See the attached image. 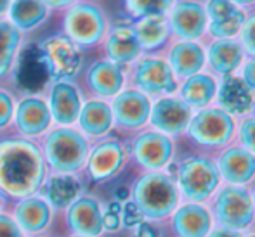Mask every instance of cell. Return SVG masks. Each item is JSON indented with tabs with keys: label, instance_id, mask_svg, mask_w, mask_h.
Wrapping results in <instances>:
<instances>
[{
	"label": "cell",
	"instance_id": "7c38bea8",
	"mask_svg": "<svg viewBox=\"0 0 255 237\" xmlns=\"http://www.w3.org/2000/svg\"><path fill=\"white\" fill-rule=\"evenodd\" d=\"M115 128L124 134H137L148 127L153 99L134 87H125L120 94L111 99Z\"/></svg>",
	"mask_w": 255,
	"mask_h": 237
},
{
	"label": "cell",
	"instance_id": "4dcf8cb0",
	"mask_svg": "<svg viewBox=\"0 0 255 237\" xmlns=\"http://www.w3.org/2000/svg\"><path fill=\"white\" fill-rule=\"evenodd\" d=\"M9 21L21 31H33L47 19L49 7L42 0H10Z\"/></svg>",
	"mask_w": 255,
	"mask_h": 237
},
{
	"label": "cell",
	"instance_id": "603a6c76",
	"mask_svg": "<svg viewBox=\"0 0 255 237\" xmlns=\"http://www.w3.org/2000/svg\"><path fill=\"white\" fill-rule=\"evenodd\" d=\"M161 56L170 64L179 81L200 73L207 68L205 44L195 40H172Z\"/></svg>",
	"mask_w": 255,
	"mask_h": 237
},
{
	"label": "cell",
	"instance_id": "7bdbcfd3",
	"mask_svg": "<svg viewBox=\"0 0 255 237\" xmlns=\"http://www.w3.org/2000/svg\"><path fill=\"white\" fill-rule=\"evenodd\" d=\"M9 5H10V0H0V16H3L9 10Z\"/></svg>",
	"mask_w": 255,
	"mask_h": 237
},
{
	"label": "cell",
	"instance_id": "f546056e",
	"mask_svg": "<svg viewBox=\"0 0 255 237\" xmlns=\"http://www.w3.org/2000/svg\"><path fill=\"white\" fill-rule=\"evenodd\" d=\"M132 30L141 45L142 54H163L172 42L167 16H148L134 19Z\"/></svg>",
	"mask_w": 255,
	"mask_h": 237
},
{
	"label": "cell",
	"instance_id": "9c48e42d",
	"mask_svg": "<svg viewBox=\"0 0 255 237\" xmlns=\"http://www.w3.org/2000/svg\"><path fill=\"white\" fill-rule=\"evenodd\" d=\"M128 159L142 171H163L177 159V141L146 127L132 135Z\"/></svg>",
	"mask_w": 255,
	"mask_h": 237
},
{
	"label": "cell",
	"instance_id": "83f0119b",
	"mask_svg": "<svg viewBox=\"0 0 255 237\" xmlns=\"http://www.w3.org/2000/svg\"><path fill=\"white\" fill-rule=\"evenodd\" d=\"M221 78L212 75L210 71L203 70L186 80L179 81L177 95L191 107L193 111H200L203 107H208L215 104L219 92Z\"/></svg>",
	"mask_w": 255,
	"mask_h": 237
},
{
	"label": "cell",
	"instance_id": "30bf717a",
	"mask_svg": "<svg viewBox=\"0 0 255 237\" xmlns=\"http://www.w3.org/2000/svg\"><path fill=\"white\" fill-rule=\"evenodd\" d=\"M40 56L52 81H73L84 70V52L64 35H52L40 44Z\"/></svg>",
	"mask_w": 255,
	"mask_h": 237
},
{
	"label": "cell",
	"instance_id": "b9f144b4",
	"mask_svg": "<svg viewBox=\"0 0 255 237\" xmlns=\"http://www.w3.org/2000/svg\"><path fill=\"white\" fill-rule=\"evenodd\" d=\"M233 3H236V5L240 7V9H243V10H252L255 9V0H231Z\"/></svg>",
	"mask_w": 255,
	"mask_h": 237
},
{
	"label": "cell",
	"instance_id": "5bb4252c",
	"mask_svg": "<svg viewBox=\"0 0 255 237\" xmlns=\"http://www.w3.org/2000/svg\"><path fill=\"white\" fill-rule=\"evenodd\" d=\"M195 111L177 94L163 95L153 100L148 127L172 139H181L189 127Z\"/></svg>",
	"mask_w": 255,
	"mask_h": 237
},
{
	"label": "cell",
	"instance_id": "277c9868",
	"mask_svg": "<svg viewBox=\"0 0 255 237\" xmlns=\"http://www.w3.org/2000/svg\"><path fill=\"white\" fill-rule=\"evenodd\" d=\"M236 120L233 114L219 107L217 104H212L200 111H195L184 139L193 147V153H203L215 156L219 151L228 147L235 142L236 137Z\"/></svg>",
	"mask_w": 255,
	"mask_h": 237
},
{
	"label": "cell",
	"instance_id": "4316f807",
	"mask_svg": "<svg viewBox=\"0 0 255 237\" xmlns=\"http://www.w3.org/2000/svg\"><path fill=\"white\" fill-rule=\"evenodd\" d=\"M82 189H84V184L78 175L49 173L38 190V196L44 197L54 211L63 213L78 196H82Z\"/></svg>",
	"mask_w": 255,
	"mask_h": 237
},
{
	"label": "cell",
	"instance_id": "836d02e7",
	"mask_svg": "<svg viewBox=\"0 0 255 237\" xmlns=\"http://www.w3.org/2000/svg\"><path fill=\"white\" fill-rule=\"evenodd\" d=\"M235 142L238 146L245 147L255 154V116L254 114H245V116L238 118V125H236V137Z\"/></svg>",
	"mask_w": 255,
	"mask_h": 237
},
{
	"label": "cell",
	"instance_id": "60d3db41",
	"mask_svg": "<svg viewBox=\"0 0 255 237\" xmlns=\"http://www.w3.org/2000/svg\"><path fill=\"white\" fill-rule=\"evenodd\" d=\"M49 9H68L73 3H77L78 0H42Z\"/></svg>",
	"mask_w": 255,
	"mask_h": 237
},
{
	"label": "cell",
	"instance_id": "52a82bcc",
	"mask_svg": "<svg viewBox=\"0 0 255 237\" xmlns=\"http://www.w3.org/2000/svg\"><path fill=\"white\" fill-rule=\"evenodd\" d=\"M127 87L137 88L154 100L177 94L179 80L161 54H142L127 68Z\"/></svg>",
	"mask_w": 255,
	"mask_h": 237
},
{
	"label": "cell",
	"instance_id": "3957f363",
	"mask_svg": "<svg viewBox=\"0 0 255 237\" xmlns=\"http://www.w3.org/2000/svg\"><path fill=\"white\" fill-rule=\"evenodd\" d=\"M168 170L175 178L181 203L207 204L222 185L215 158L203 153H189L177 158Z\"/></svg>",
	"mask_w": 255,
	"mask_h": 237
},
{
	"label": "cell",
	"instance_id": "ba28073f",
	"mask_svg": "<svg viewBox=\"0 0 255 237\" xmlns=\"http://www.w3.org/2000/svg\"><path fill=\"white\" fill-rule=\"evenodd\" d=\"M64 37L80 49H91L103 44L110 31L108 16L96 2H77L68 7L63 19Z\"/></svg>",
	"mask_w": 255,
	"mask_h": 237
},
{
	"label": "cell",
	"instance_id": "2e32d148",
	"mask_svg": "<svg viewBox=\"0 0 255 237\" xmlns=\"http://www.w3.org/2000/svg\"><path fill=\"white\" fill-rule=\"evenodd\" d=\"M214 158L222 184L243 185V187H250L255 184V154L247 151L245 147L233 142L219 151Z\"/></svg>",
	"mask_w": 255,
	"mask_h": 237
},
{
	"label": "cell",
	"instance_id": "6da1fadb",
	"mask_svg": "<svg viewBox=\"0 0 255 237\" xmlns=\"http://www.w3.org/2000/svg\"><path fill=\"white\" fill-rule=\"evenodd\" d=\"M47 175L40 144L19 135L0 139V192L7 201L38 194Z\"/></svg>",
	"mask_w": 255,
	"mask_h": 237
},
{
	"label": "cell",
	"instance_id": "d6986e66",
	"mask_svg": "<svg viewBox=\"0 0 255 237\" xmlns=\"http://www.w3.org/2000/svg\"><path fill=\"white\" fill-rule=\"evenodd\" d=\"M203 2L208 16V28L205 40L238 37L240 28L245 21L247 10L240 9L231 0H203Z\"/></svg>",
	"mask_w": 255,
	"mask_h": 237
},
{
	"label": "cell",
	"instance_id": "ffe728a7",
	"mask_svg": "<svg viewBox=\"0 0 255 237\" xmlns=\"http://www.w3.org/2000/svg\"><path fill=\"white\" fill-rule=\"evenodd\" d=\"M205 54H207V68L217 78L236 75L242 68L247 54L238 38H217L205 40Z\"/></svg>",
	"mask_w": 255,
	"mask_h": 237
},
{
	"label": "cell",
	"instance_id": "e575fe53",
	"mask_svg": "<svg viewBox=\"0 0 255 237\" xmlns=\"http://www.w3.org/2000/svg\"><path fill=\"white\" fill-rule=\"evenodd\" d=\"M238 42L242 44L247 57H255V9L249 10L238 33Z\"/></svg>",
	"mask_w": 255,
	"mask_h": 237
},
{
	"label": "cell",
	"instance_id": "5b68a950",
	"mask_svg": "<svg viewBox=\"0 0 255 237\" xmlns=\"http://www.w3.org/2000/svg\"><path fill=\"white\" fill-rule=\"evenodd\" d=\"M49 173L80 175L91 151V141L73 127H56L44 135L40 144Z\"/></svg>",
	"mask_w": 255,
	"mask_h": 237
},
{
	"label": "cell",
	"instance_id": "ab89813d",
	"mask_svg": "<svg viewBox=\"0 0 255 237\" xmlns=\"http://www.w3.org/2000/svg\"><path fill=\"white\" fill-rule=\"evenodd\" d=\"M245 232H236V231H229V229L219 227V225H214L210 232H208L207 237H243Z\"/></svg>",
	"mask_w": 255,
	"mask_h": 237
},
{
	"label": "cell",
	"instance_id": "44dd1931",
	"mask_svg": "<svg viewBox=\"0 0 255 237\" xmlns=\"http://www.w3.org/2000/svg\"><path fill=\"white\" fill-rule=\"evenodd\" d=\"M167 224L174 237H207L214 229V218L207 204L181 203Z\"/></svg>",
	"mask_w": 255,
	"mask_h": 237
},
{
	"label": "cell",
	"instance_id": "ee69618b",
	"mask_svg": "<svg viewBox=\"0 0 255 237\" xmlns=\"http://www.w3.org/2000/svg\"><path fill=\"white\" fill-rule=\"evenodd\" d=\"M5 204H7V199L3 197V194L0 192V213H2V211H5Z\"/></svg>",
	"mask_w": 255,
	"mask_h": 237
},
{
	"label": "cell",
	"instance_id": "8992f818",
	"mask_svg": "<svg viewBox=\"0 0 255 237\" xmlns=\"http://www.w3.org/2000/svg\"><path fill=\"white\" fill-rule=\"evenodd\" d=\"M214 225L236 232L255 229V210L250 187L222 184L207 203Z\"/></svg>",
	"mask_w": 255,
	"mask_h": 237
},
{
	"label": "cell",
	"instance_id": "d6a6232c",
	"mask_svg": "<svg viewBox=\"0 0 255 237\" xmlns=\"http://www.w3.org/2000/svg\"><path fill=\"white\" fill-rule=\"evenodd\" d=\"M175 0H125V10L132 19L148 16H167Z\"/></svg>",
	"mask_w": 255,
	"mask_h": 237
},
{
	"label": "cell",
	"instance_id": "cb8c5ba5",
	"mask_svg": "<svg viewBox=\"0 0 255 237\" xmlns=\"http://www.w3.org/2000/svg\"><path fill=\"white\" fill-rule=\"evenodd\" d=\"M12 218L26 237H40L49 231L54 218V210L42 196L24 197L16 201L12 210Z\"/></svg>",
	"mask_w": 255,
	"mask_h": 237
},
{
	"label": "cell",
	"instance_id": "74e56055",
	"mask_svg": "<svg viewBox=\"0 0 255 237\" xmlns=\"http://www.w3.org/2000/svg\"><path fill=\"white\" fill-rule=\"evenodd\" d=\"M0 237H26L12 218V215L7 211L0 213Z\"/></svg>",
	"mask_w": 255,
	"mask_h": 237
},
{
	"label": "cell",
	"instance_id": "8fae6325",
	"mask_svg": "<svg viewBox=\"0 0 255 237\" xmlns=\"http://www.w3.org/2000/svg\"><path fill=\"white\" fill-rule=\"evenodd\" d=\"M128 163V147L125 142L115 137H104L96 141L89 151L87 163H85V175L91 182L103 184L117 175Z\"/></svg>",
	"mask_w": 255,
	"mask_h": 237
},
{
	"label": "cell",
	"instance_id": "f6af8a7d",
	"mask_svg": "<svg viewBox=\"0 0 255 237\" xmlns=\"http://www.w3.org/2000/svg\"><path fill=\"white\" fill-rule=\"evenodd\" d=\"M250 192H252V201H254V210H255V184L250 185Z\"/></svg>",
	"mask_w": 255,
	"mask_h": 237
},
{
	"label": "cell",
	"instance_id": "f35d334b",
	"mask_svg": "<svg viewBox=\"0 0 255 237\" xmlns=\"http://www.w3.org/2000/svg\"><path fill=\"white\" fill-rule=\"evenodd\" d=\"M236 75L242 78L243 83L255 94V57H247Z\"/></svg>",
	"mask_w": 255,
	"mask_h": 237
},
{
	"label": "cell",
	"instance_id": "7a4b0ae2",
	"mask_svg": "<svg viewBox=\"0 0 255 237\" xmlns=\"http://www.w3.org/2000/svg\"><path fill=\"white\" fill-rule=\"evenodd\" d=\"M128 201L144 222L163 224L181 204V194L168 170L142 171L128 189Z\"/></svg>",
	"mask_w": 255,
	"mask_h": 237
},
{
	"label": "cell",
	"instance_id": "e0dca14e",
	"mask_svg": "<svg viewBox=\"0 0 255 237\" xmlns=\"http://www.w3.org/2000/svg\"><path fill=\"white\" fill-rule=\"evenodd\" d=\"M103 204L98 197L82 194L78 196L64 213V222L71 234L99 237L103 236Z\"/></svg>",
	"mask_w": 255,
	"mask_h": 237
},
{
	"label": "cell",
	"instance_id": "ac0fdd59",
	"mask_svg": "<svg viewBox=\"0 0 255 237\" xmlns=\"http://www.w3.org/2000/svg\"><path fill=\"white\" fill-rule=\"evenodd\" d=\"M85 85L92 99L111 100L127 87V68L104 59H98L85 71Z\"/></svg>",
	"mask_w": 255,
	"mask_h": 237
},
{
	"label": "cell",
	"instance_id": "d4e9b609",
	"mask_svg": "<svg viewBox=\"0 0 255 237\" xmlns=\"http://www.w3.org/2000/svg\"><path fill=\"white\" fill-rule=\"evenodd\" d=\"M103 49L106 59L122 68H128L142 56L132 24H117L110 28L106 38L103 40Z\"/></svg>",
	"mask_w": 255,
	"mask_h": 237
},
{
	"label": "cell",
	"instance_id": "8d00e7d4",
	"mask_svg": "<svg viewBox=\"0 0 255 237\" xmlns=\"http://www.w3.org/2000/svg\"><path fill=\"white\" fill-rule=\"evenodd\" d=\"M103 227L104 232H117L122 227V204L111 203L103 210Z\"/></svg>",
	"mask_w": 255,
	"mask_h": 237
},
{
	"label": "cell",
	"instance_id": "4fadbf2b",
	"mask_svg": "<svg viewBox=\"0 0 255 237\" xmlns=\"http://www.w3.org/2000/svg\"><path fill=\"white\" fill-rule=\"evenodd\" d=\"M172 40L205 42L208 16L203 0H175L167 12Z\"/></svg>",
	"mask_w": 255,
	"mask_h": 237
},
{
	"label": "cell",
	"instance_id": "484cf974",
	"mask_svg": "<svg viewBox=\"0 0 255 237\" xmlns=\"http://www.w3.org/2000/svg\"><path fill=\"white\" fill-rule=\"evenodd\" d=\"M78 130L89 139V141H99L111 134L115 128L113 111H111L110 100L104 99H87L82 104L80 114H78Z\"/></svg>",
	"mask_w": 255,
	"mask_h": 237
},
{
	"label": "cell",
	"instance_id": "7402d4cb",
	"mask_svg": "<svg viewBox=\"0 0 255 237\" xmlns=\"http://www.w3.org/2000/svg\"><path fill=\"white\" fill-rule=\"evenodd\" d=\"M45 100L57 127H73L77 123L84 97L73 81H52Z\"/></svg>",
	"mask_w": 255,
	"mask_h": 237
},
{
	"label": "cell",
	"instance_id": "681fc988",
	"mask_svg": "<svg viewBox=\"0 0 255 237\" xmlns=\"http://www.w3.org/2000/svg\"><path fill=\"white\" fill-rule=\"evenodd\" d=\"M40 237H51V236H40Z\"/></svg>",
	"mask_w": 255,
	"mask_h": 237
},
{
	"label": "cell",
	"instance_id": "1f68e13d",
	"mask_svg": "<svg viewBox=\"0 0 255 237\" xmlns=\"http://www.w3.org/2000/svg\"><path fill=\"white\" fill-rule=\"evenodd\" d=\"M23 33L9 19H0V80L7 78L16 66Z\"/></svg>",
	"mask_w": 255,
	"mask_h": 237
},
{
	"label": "cell",
	"instance_id": "7dc6e473",
	"mask_svg": "<svg viewBox=\"0 0 255 237\" xmlns=\"http://www.w3.org/2000/svg\"><path fill=\"white\" fill-rule=\"evenodd\" d=\"M250 114H254V116H255V99H254V106H252V113H250Z\"/></svg>",
	"mask_w": 255,
	"mask_h": 237
},
{
	"label": "cell",
	"instance_id": "f1b7e54d",
	"mask_svg": "<svg viewBox=\"0 0 255 237\" xmlns=\"http://www.w3.org/2000/svg\"><path fill=\"white\" fill-rule=\"evenodd\" d=\"M254 99L255 94L243 83V80L238 75L221 78L215 104L224 111H228L229 114H233L236 120L252 113Z\"/></svg>",
	"mask_w": 255,
	"mask_h": 237
},
{
	"label": "cell",
	"instance_id": "d590c367",
	"mask_svg": "<svg viewBox=\"0 0 255 237\" xmlns=\"http://www.w3.org/2000/svg\"><path fill=\"white\" fill-rule=\"evenodd\" d=\"M14 109H16V100H14L12 94L0 87V132L12 125Z\"/></svg>",
	"mask_w": 255,
	"mask_h": 237
},
{
	"label": "cell",
	"instance_id": "c3c4849f",
	"mask_svg": "<svg viewBox=\"0 0 255 237\" xmlns=\"http://www.w3.org/2000/svg\"><path fill=\"white\" fill-rule=\"evenodd\" d=\"M70 237H87V236H77V234H71Z\"/></svg>",
	"mask_w": 255,
	"mask_h": 237
},
{
	"label": "cell",
	"instance_id": "bcb514c9",
	"mask_svg": "<svg viewBox=\"0 0 255 237\" xmlns=\"http://www.w3.org/2000/svg\"><path fill=\"white\" fill-rule=\"evenodd\" d=\"M243 237H255V229H252V231H249V232H245Z\"/></svg>",
	"mask_w": 255,
	"mask_h": 237
},
{
	"label": "cell",
	"instance_id": "9a60e30c",
	"mask_svg": "<svg viewBox=\"0 0 255 237\" xmlns=\"http://www.w3.org/2000/svg\"><path fill=\"white\" fill-rule=\"evenodd\" d=\"M12 125L17 135L24 139L44 137L52 127V116L47 100L40 95H24L17 100Z\"/></svg>",
	"mask_w": 255,
	"mask_h": 237
}]
</instances>
